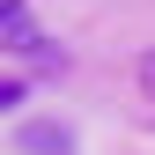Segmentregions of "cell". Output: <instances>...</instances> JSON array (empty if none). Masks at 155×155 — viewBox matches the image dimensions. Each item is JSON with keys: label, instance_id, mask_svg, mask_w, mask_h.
I'll return each instance as SVG.
<instances>
[{"label": "cell", "instance_id": "1", "mask_svg": "<svg viewBox=\"0 0 155 155\" xmlns=\"http://www.w3.org/2000/svg\"><path fill=\"white\" fill-rule=\"evenodd\" d=\"M8 45H37V37H30V8H22V0H8Z\"/></svg>", "mask_w": 155, "mask_h": 155}, {"label": "cell", "instance_id": "2", "mask_svg": "<svg viewBox=\"0 0 155 155\" xmlns=\"http://www.w3.org/2000/svg\"><path fill=\"white\" fill-rule=\"evenodd\" d=\"M22 148H30V155H37V148H45V155H67V133H52V126H45V133H22Z\"/></svg>", "mask_w": 155, "mask_h": 155}]
</instances>
